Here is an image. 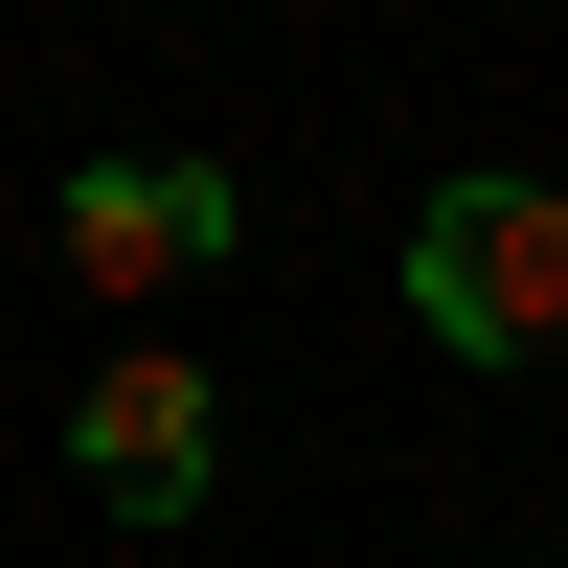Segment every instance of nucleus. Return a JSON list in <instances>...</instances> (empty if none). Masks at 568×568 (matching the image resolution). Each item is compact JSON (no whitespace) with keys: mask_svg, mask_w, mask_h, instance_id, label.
I'll use <instances>...</instances> for the list:
<instances>
[{"mask_svg":"<svg viewBox=\"0 0 568 568\" xmlns=\"http://www.w3.org/2000/svg\"><path fill=\"white\" fill-rule=\"evenodd\" d=\"M409 318H433L455 364L568 342V182H433V227H409Z\"/></svg>","mask_w":568,"mask_h":568,"instance_id":"1","label":"nucleus"},{"mask_svg":"<svg viewBox=\"0 0 568 568\" xmlns=\"http://www.w3.org/2000/svg\"><path fill=\"white\" fill-rule=\"evenodd\" d=\"M227 227H251V205H227L205 160H91V182H69V273H91L114 318H136V296H182Z\"/></svg>","mask_w":568,"mask_h":568,"instance_id":"3","label":"nucleus"},{"mask_svg":"<svg viewBox=\"0 0 568 568\" xmlns=\"http://www.w3.org/2000/svg\"><path fill=\"white\" fill-rule=\"evenodd\" d=\"M69 478L114 500V524H182V500L227 478V409H205V364H182V342H114V364L69 387Z\"/></svg>","mask_w":568,"mask_h":568,"instance_id":"2","label":"nucleus"}]
</instances>
